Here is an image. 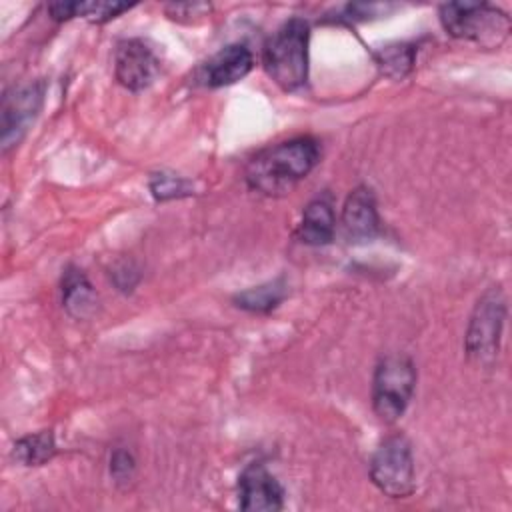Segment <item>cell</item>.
<instances>
[{"label":"cell","instance_id":"6da1fadb","mask_svg":"<svg viewBox=\"0 0 512 512\" xmlns=\"http://www.w3.org/2000/svg\"><path fill=\"white\" fill-rule=\"evenodd\" d=\"M320 160V146L310 136H298L260 150L246 166V184L264 196H284Z\"/></svg>","mask_w":512,"mask_h":512},{"label":"cell","instance_id":"7a4b0ae2","mask_svg":"<svg viewBox=\"0 0 512 512\" xmlns=\"http://www.w3.org/2000/svg\"><path fill=\"white\" fill-rule=\"evenodd\" d=\"M308 40V22L302 18H290L268 38L264 46V70L286 92L302 88L308 80Z\"/></svg>","mask_w":512,"mask_h":512},{"label":"cell","instance_id":"3957f363","mask_svg":"<svg viewBox=\"0 0 512 512\" xmlns=\"http://www.w3.org/2000/svg\"><path fill=\"white\" fill-rule=\"evenodd\" d=\"M444 30L462 40L498 46L510 32V18L496 6L484 2H450L440 6Z\"/></svg>","mask_w":512,"mask_h":512},{"label":"cell","instance_id":"277c9868","mask_svg":"<svg viewBox=\"0 0 512 512\" xmlns=\"http://www.w3.org/2000/svg\"><path fill=\"white\" fill-rule=\"evenodd\" d=\"M506 298L500 286H490L476 302L464 338L466 356L478 366H492L502 338Z\"/></svg>","mask_w":512,"mask_h":512},{"label":"cell","instance_id":"5b68a950","mask_svg":"<svg viewBox=\"0 0 512 512\" xmlns=\"http://www.w3.org/2000/svg\"><path fill=\"white\" fill-rule=\"evenodd\" d=\"M416 386V368L404 354H390L382 358L374 370L372 380V406L380 420H398Z\"/></svg>","mask_w":512,"mask_h":512},{"label":"cell","instance_id":"8992f818","mask_svg":"<svg viewBox=\"0 0 512 512\" xmlns=\"http://www.w3.org/2000/svg\"><path fill=\"white\" fill-rule=\"evenodd\" d=\"M370 478L390 498H404L414 490L412 448L404 434H390L382 440L370 462Z\"/></svg>","mask_w":512,"mask_h":512},{"label":"cell","instance_id":"52a82bcc","mask_svg":"<svg viewBox=\"0 0 512 512\" xmlns=\"http://www.w3.org/2000/svg\"><path fill=\"white\" fill-rule=\"evenodd\" d=\"M44 100V84L32 82L18 86L6 92L2 100V114H0V128H2V152H8L16 146L24 134L28 132L30 124L38 116Z\"/></svg>","mask_w":512,"mask_h":512},{"label":"cell","instance_id":"ba28073f","mask_svg":"<svg viewBox=\"0 0 512 512\" xmlns=\"http://www.w3.org/2000/svg\"><path fill=\"white\" fill-rule=\"evenodd\" d=\"M158 72L160 60L144 40L128 38L118 42L114 52V74L124 88L140 92L154 82Z\"/></svg>","mask_w":512,"mask_h":512},{"label":"cell","instance_id":"9c48e42d","mask_svg":"<svg viewBox=\"0 0 512 512\" xmlns=\"http://www.w3.org/2000/svg\"><path fill=\"white\" fill-rule=\"evenodd\" d=\"M238 500L248 512H276L284 506V490L264 464L254 462L238 478Z\"/></svg>","mask_w":512,"mask_h":512},{"label":"cell","instance_id":"30bf717a","mask_svg":"<svg viewBox=\"0 0 512 512\" xmlns=\"http://www.w3.org/2000/svg\"><path fill=\"white\" fill-rule=\"evenodd\" d=\"M254 66V56L246 44H230L216 52L202 68V82L210 88L230 86L242 80Z\"/></svg>","mask_w":512,"mask_h":512},{"label":"cell","instance_id":"8fae6325","mask_svg":"<svg viewBox=\"0 0 512 512\" xmlns=\"http://www.w3.org/2000/svg\"><path fill=\"white\" fill-rule=\"evenodd\" d=\"M342 226L350 240H370L378 232V210L374 192L368 186L354 188L342 208Z\"/></svg>","mask_w":512,"mask_h":512},{"label":"cell","instance_id":"7c38bea8","mask_svg":"<svg viewBox=\"0 0 512 512\" xmlns=\"http://www.w3.org/2000/svg\"><path fill=\"white\" fill-rule=\"evenodd\" d=\"M336 218L332 204L326 198H314L306 204L298 226V238L310 246L328 244L334 238Z\"/></svg>","mask_w":512,"mask_h":512},{"label":"cell","instance_id":"4fadbf2b","mask_svg":"<svg viewBox=\"0 0 512 512\" xmlns=\"http://www.w3.org/2000/svg\"><path fill=\"white\" fill-rule=\"evenodd\" d=\"M62 304L70 316L80 320L88 318L96 308V292L86 274L76 266H68L64 270Z\"/></svg>","mask_w":512,"mask_h":512},{"label":"cell","instance_id":"5bb4252c","mask_svg":"<svg viewBox=\"0 0 512 512\" xmlns=\"http://www.w3.org/2000/svg\"><path fill=\"white\" fill-rule=\"evenodd\" d=\"M130 8L132 4L126 2H52L48 6V12L52 14L54 20L86 18L88 22L102 24Z\"/></svg>","mask_w":512,"mask_h":512},{"label":"cell","instance_id":"9a60e30c","mask_svg":"<svg viewBox=\"0 0 512 512\" xmlns=\"http://www.w3.org/2000/svg\"><path fill=\"white\" fill-rule=\"evenodd\" d=\"M286 292H288V286H286L284 278H276L266 284L238 292L232 302L242 310L266 314V312L274 310L276 306H280V302L286 298Z\"/></svg>","mask_w":512,"mask_h":512},{"label":"cell","instance_id":"2e32d148","mask_svg":"<svg viewBox=\"0 0 512 512\" xmlns=\"http://www.w3.org/2000/svg\"><path fill=\"white\" fill-rule=\"evenodd\" d=\"M56 442L52 430L28 434L14 444V458L24 466H40L54 458Z\"/></svg>","mask_w":512,"mask_h":512},{"label":"cell","instance_id":"e0dca14e","mask_svg":"<svg viewBox=\"0 0 512 512\" xmlns=\"http://www.w3.org/2000/svg\"><path fill=\"white\" fill-rule=\"evenodd\" d=\"M416 50L412 44H390L376 52V64L382 74L390 78H404L414 64Z\"/></svg>","mask_w":512,"mask_h":512},{"label":"cell","instance_id":"ac0fdd59","mask_svg":"<svg viewBox=\"0 0 512 512\" xmlns=\"http://www.w3.org/2000/svg\"><path fill=\"white\" fill-rule=\"evenodd\" d=\"M150 192L156 200L164 202V200L188 196V194H192V188L184 178L160 172V174H154L150 178Z\"/></svg>","mask_w":512,"mask_h":512},{"label":"cell","instance_id":"d6986e66","mask_svg":"<svg viewBox=\"0 0 512 512\" xmlns=\"http://www.w3.org/2000/svg\"><path fill=\"white\" fill-rule=\"evenodd\" d=\"M134 470H136L134 456L124 448L114 450V454L110 458V474L116 480V484L130 482L134 478Z\"/></svg>","mask_w":512,"mask_h":512},{"label":"cell","instance_id":"ffe728a7","mask_svg":"<svg viewBox=\"0 0 512 512\" xmlns=\"http://www.w3.org/2000/svg\"><path fill=\"white\" fill-rule=\"evenodd\" d=\"M210 12V4H168L166 14L174 20H182V16H206Z\"/></svg>","mask_w":512,"mask_h":512}]
</instances>
